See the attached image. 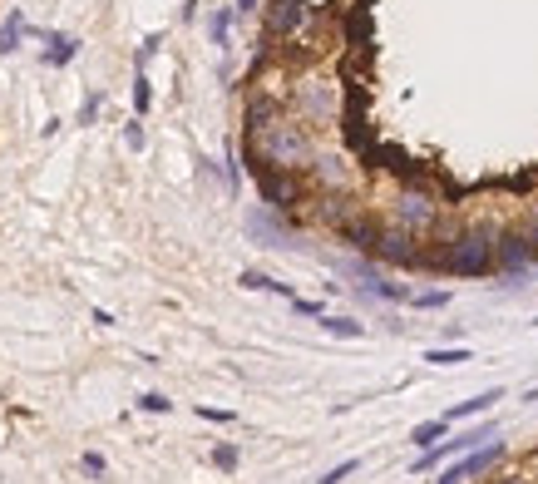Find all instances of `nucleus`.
<instances>
[{
  "label": "nucleus",
  "mask_w": 538,
  "mask_h": 484,
  "mask_svg": "<svg viewBox=\"0 0 538 484\" xmlns=\"http://www.w3.org/2000/svg\"><path fill=\"white\" fill-rule=\"evenodd\" d=\"M247 144H252V154H257V163L282 168V173H307L316 163V144H311L307 124L287 119V114H282L277 124H267L262 134H252Z\"/></svg>",
  "instance_id": "obj_1"
},
{
  "label": "nucleus",
  "mask_w": 538,
  "mask_h": 484,
  "mask_svg": "<svg viewBox=\"0 0 538 484\" xmlns=\"http://www.w3.org/2000/svg\"><path fill=\"white\" fill-rule=\"evenodd\" d=\"M430 267L455 272V277H479V272L499 267V237L489 228H469V233L450 237L440 252H430Z\"/></svg>",
  "instance_id": "obj_2"
},
{
  "label": "nucleus",
  "mask_w": 538,
  "mask_h": 484,
  "mask_svg": "<svg viewBox=\"0 0 538 484\" xmlns=\"http://www.w3.org/2000/svg\"><path fill=\"white\" fill-rule=\"evenodd\" d=\"M390 223L405 228V233H430V228L440 223V203L435 193H425V188H400L395 198H390Z\"/></svg>",
  "instance_id": "obj_3"
},
{
  "label": "nucleus",
  "mask_w": 538,
  "mask_h": 484,
  "mask_svg": "<svg viewBox=\"0 0 538 484\" xmlns=\"http://www.w3.org/2000/svg\"><path fill=\"white\" fill-rule=\"evenodd\" d=\"M292 104H297L301 124H336V114H341V94H336V84L331 79H316V75H307V79L297 84Z\"/></svg>",
  "instance_id": "obj_4"
},
{
  "label": "nucleus",
  "mask_w": 538,
  "mask_h": 484,
  "mask_svg": "<svg viewBox=\"0 0 538 484\" xmlns=\"http://www.w3.org/2000/svg\"><path fill=\"white\" fill-rule=\"evenodd\" d=\"M376 257L390 262V267H425V252L415 247V233H405V228H381V237H376Z\"/></svg>",
  "instance_id": "obj_5"
},
{
  "label": "nucleus",
  "mask_w": 538,
  "mask_h": 484,
  "mask_svg": "<svg viewBox=\"0 0 538 484\" xmlns=\"http://www.w3.org/2000/svg\"><path fill=\"white\" fill-rule=\"evenodd\" d=\"M257 188H262V203H267L272 213H292V208L301 203V183H297V173H282V168H262Z\"/></svg>",
  "instance_id": "obj_6"
},
{
  "label": "nucleus",
  "mask_w": 538,
  "mask_h": 484,
  "mask_svg": "<svg viewBox=\"0 0 538 484\" xmlns=\"http://www.w3.org/2000/svg\"><path fill=\"white\" fill-rule=\"evenodd\" d=\"M262 10H267V30L282 35V40L297 35V30L311 20V0H267Z\"/></svg>",
  "instance_id": "obj_7"
},
{
  "label": "nucleus",
  "mask_w": 538,
  "mask_h": 484,
  "mask_svg": "<svg viewBox=\"0 0 538 484\" xmlns=\"http://www.w3.org/2000/svg\"><path fill=\"white\" fill-rule=\"evenodd\" d=\"M499 267L504 272H529L533 267V242L524 233H504L499 237Z\"/></svg>",
  "instance_id": "obj_8"
},
{
  "label": "nucleus",
  "mask_w": 538,
  "mask_h": 484,
  "mask_svg": "<svg viewBox=\"0 0 538 484\" xmlns=\"http://www.w3.org/2000/svg\"><path fill=\"white\" fill-rule=\"evenodd\" d=\"M282 119V99H272V94H252V104H247V139L252 134H262L267 124H277Z\"/></svg>",
  "instance_id": "obj_9"
},
{
  "label": "nucleus",
  "mask_w": 538,
  "mask_h": 484,
  "mask_svg": "<svg viewBox=\"0 0 538 484\" xmlns=\"http://www.w3.org/2000/svg\"><path fill=\"white\" fill-rule=\"evenodd\" d=\"M311 173L321 178L326 188H346V183H351V173H346V159H341V154H316Z\"/></svg>",
  "instance_id": "obj_10"
},
{
  "label": "nucleus",
  "mask_w": 538,
  "mask_h": 484,
  "mask_svg": "<svg viewBox=\"0 0 538 484\" xmlns=\"http://www.w3.org/2000/svg\"><path fill=\"white\" fill-rule=\"evenodd\" d=\"M494 401H504V391H499V386H494V391H479V396H469V401H459L455 410H445V420H450V425H455V420H469V415H484V410H489Z\"/></svg>",
  "instance_id": "obj_11"
},
{
  "label": "nucleus",
  "mask_w": 538,
  "mask_h": 484,
  "mask_svg": "<svg viewBox=\"0 0 538 484\" xmlns=\"http://www.w3.org/2000/svg\"><path fill=\"white\" fill-rule=\"evenodd\" d=\"M445 435H450V420L435 415V420H420V425L410 430V445H415V450H430V445H440Z\"/></svg>",
  "instance_id": "obj_12"
},
{
  "label": "nucleus",
  "mask_w": 538,
  "mask_h": 484,
  "mask_svg": "<svg viewBox=\"0 0 538 484\" xmlns=\"http://www.w3.org/2000/svg\"><path fill=\"white\" fill-rule=\"evenodd\" d=\"M45 65H70V60H75L79 55V40L75 35H60V30H50V35H45Z\"/></svg>",
  "instance_id": "obj_13"
},
{
  "label": "nucleus",
  "mask_w": 538,
  "mask_h": 484,
  "mask_svg": "<svg viewBox=\"0 0 538 484\" xmlns=\"http://www.w3.org/2000/svg\"><path fill=\"white\" fill-rule=\"evenodd\" d=\"M20 40H25V15H20V10H10V20L0 25V55H15Z\"/></svg>",
  "instance_id": "obj_14"
},
{
  "label": "nucleus",
  "mask_w": 538,
  "mask_h": 484,
  "mask_svg": "<svg viewBox=\"0 0 538 484\" xmlns=\"http://www.w3.org/2000/svg\"><path fill=\"white\" fill-rule=\"evenodd\" d=\"M232 20H237V10H213V25H208V35H213L218 50L232 45Z\"/></svg>",
  "instance_id": "obj_15"
},
{
  "label": "nucleus",
  "mask_w": 538,
  "mask_h": 484,
  "mask_svg": "<svg viewBox=\"0 0 538 484\" xmlns=\"http://www.w3.org/2000/svg\"><path fill=\"white\" fill-rule=\"evenodd\" d=\"M242 287H247V292H277V297L292 302V287H287V282H272L267 272H242Z\"/></svg>",
  "instance_id": "obj_16"
},
{
  "label": "nucleus",
  "mask_w": 538,
  "mask_h": 484,
  "mask_svg": "<svg viewBox=\"0 0 538 484\" xmlns=\"http://www.w3.org/2000/svg\"><path fill=\"white\" fill-rule=\"evenodd\" d=\"M316 218H321V223H336V228H346V223H351V213H346V198H341V193L321 198V208H316Z\"/></svg>",
  "instance_id": "obj_17"
},
{
  "label": "nucleus",
  "mask_w": 538,
  "mask_h": 484,
  "mask_svg": "<svg viewBox=\"0 0 538 484\" xmlns=\"http://www.w3.org/2000/svg\"><path fill=\"white\" fill-rule=\"evenodd\" d=\"M321 326L331 336H346V341H356V336H366V326L361 321H351V317H321Z\"/></svg>",
  "instance_id": "obj_18"
},
{
  "label": "nucleus",
  "mask_w": 538,
  "mask_h": 484,
  "mask_svg": "<svg viewBox=\"0 0 538 484\" xmlns=\"http://www.w3.org/2000/svg\"><path fill=\"white\" fill-rule=\"evenodd\" d=\"M425 361L430 366H459V361H469V351H464V346H435V351H425Z\"/></svg>",
  "instance_id": "obj_19"
},
{
  "label": "nucleus",
  "mask_w": 538,
  "mask_h": 484,
  "mask_svg": "<svg viewBox=\"0 0 538 484\" xmlns=\"http://www.w3.org/2000/svg\"><path fill=\"white\" fill-rule=\"evenodd\" d=\"M410 307H420V312H440V307H450V292H410Z\"/></svg>",
  "instance_id": "obj_20"
},
{
  "label": "nucleus",
  "mask_w": 538,
  "mask_h": 484,
  "mask_svg": "<svg viewBox=\"0 0 538 484\" xmlns=\"http://www.w3.org/2000/svg\"><path fill=\"white\" fill-rule=\"evenodd\" d=\"M149 104H153L149 75H139V79H134V109H139V114H149Z\"/></svg>",
  "instance_id": "obj_21"
},
{
  "label": "nucleus",
  "mask_w": 538,
  "mask_h": 484,
  "mask_svg": "<svg viewBox=\"0 0 538 484\" xmlns=\"http://www.w3.org/2000/svg\"><path fill=\"white\" fill-rule=\"evenodd\" d=\"M351 470H361V460H341V465H336V470H326V475L316 479V484H341L346 475H351Z\"/></svg>",
  "instance_id": "obj_22"
},
{
  "label": "nucleus",
  "mask_w": 538,
  "mask_h": 484,
  "mask_svg": "<svg viewBox=\"0 0 538 484\" xmlns=\"http://www.w3.org/2000/svg\"><path fill=\"white\" fill-rule=\"evenodd\" d=\"M139 405H144V410H153V415H158V410H163V415L173 410V401H168V396H158V391H153V396H144Z\"/></svg>",
  "instance_id": "obj_23"
},
{
  "label": "nucleus",
  "mask_w": 538,
  "mask_h": 484,
  "mask_svg": "<svg viewBox=\"0 0 538 484\" xmlns=\"http://www.w3.org/2000/svg\"><path fill=\"white\" fill-rule=\"evenodd\" d=\"M292 312H301V317H326L321 302H301V297H292Z\"/></svg>",
  "instance_id": "obj_24"
},
{
  "label": "nucleus",
  "mask_w": 538,
  "mask_h": 484,
  "mask_svg": "<svg viewBox=\"0 0 538 484\" xmlns=\"http://www.w3.org/2000/svg\"><path fill=\"white\" fill-rule=\"evenodd\" d=\"M213 460H218V470H232V465H237V450L218 445V450H213Z\"/></svg>",
  "instance_id": "obj_25"
},
{
  "label": "nucleus",
  "mask_w": 538,
  "mask_h": 484,
  "mask_svg": "<svg viewBox=\"0 0 538 484\" xmlns=\"http://www.w3.org/2000/svg\"><path fill=\"white\" fill-rule=\"evenodd\" d=\"M232 10H237V20H252V15H257V10H262V0H237V5H232Z\"/></svg>",
  "instance_id": "obj_26"
},
{
  "label": "nucleus",
  "mask_w": 538,
  "mask_h": 484,
  "mask_svg": "<svg viewBox=\"0 0 538 484\" xmlns=\"http://www.w3.org/2000/svg\"><path fill=\"white\" fill-rule=\"evenodd\" d=\"M153 55H158V35H149V40H144V50H139V70H144V65H149V60H153Z\"/></svg>",
  "instance_id": "obj_27"
},
{
  "label": "nucleus",
  "mask_w": 538,
  "mask_h": 484,
  "mask_svg": "<svg viewBox=\"0 0 538 484\" xmlns=\"http://www.w3.org/2000/svg\"><path fill=\"white\" fill-rule=\"evenodd\" d=\"M124 144H129V149H144V129H139V124H129V129H124Z\"/></svg>",
  "instance_id": "obj_28"
},
{
  "label": "nucleus",
  "mask_w": 538,
  "mask_h": 484,
  "mask_svg": "<svg viewBox=\"0 0 538 484\" xmlns=\"http://www.w3.org/2000/svg\"><path fill=\"white\" fill-rule=\"evenodd\" d=\"M524 237H529V242H533V252H538V208L529 213V223H524Z\"/></svg>",
  "instance_id": "obj_29"
},
{
  "label": "nucleus",
  "mask_w": 538,
  "mask_h": 484,
  "mask_svg": "<svg viewBox=\"0 0 538 484\" xmlns=\"http://www.w3.org/2000/svg\"><path fill=\"white\" fill-rule=\"evenodd\" d=\"M79 465H84V470H89V475H104V455H84V460H79Z\"/></svg>",
  "instance_id": "obj_30"
},
{
  "label": "nucleus",
  "mask_w": 538,
  "mask_h": 484,
  "mask_svg": "<svg viewBox=\"0 0 538 484\" xmlns=\"http://www.w3.org/2000/svg\"><path fill=\"white\" fill-rule=\"evenodd\" d=\"M94 114H99V94H94V99H89V104H84V109H79V124H89Z\"/></svg>",
  "instance_id": "obj_31"
},
{
  "label": "nucleus",
  "mask_w": 538,
  "mask_h": 484,
  "mask_svg": "<svg viewBox=\"0 0 538 484\" xmlns=\"http://www.w3.org/2000/svg\"><path fill=\"white\" fill-rule=\"evenodd\" d=\"M489 484H524V479H514V475H499V479H489Z\"/></svg>",
  "instance_id": "obj_32"
},
{
  "label": "nucleus",
  "mask_w": 538,
  "mask_h": 484,
  "mask_svg": "<svg viewBox=\"0 0 538 484\" xmlns=\"http://www.w3.org/2000/svg\"><path fill=\"white\" fill-rule=\"evenodd\" d=\"M533 326H538V321H533Z\"/></svg>",
  "instance_id": "obj_33"
}]
</instances>
